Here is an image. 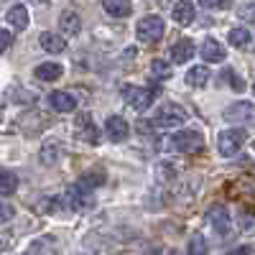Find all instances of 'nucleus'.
<instances>
[{
    "label": "nucleus",
    "mask_w": 255,
    "mask_h": 255,
    "mask_svg": "<svg viewBox=\"0 0 255 255\" xmlns=\"http://www.w3.org/2000/svg\"><path fill=\"white\" fill-rule=\"evenodd\" d=\"M186 255H207V240L204 235H191L189 238V245H186Z\"/></svg>",
    "instance_id": "obj_27"
},
{
    "label": "nucleus",
    "mask_w": 255,
    "mask_h": 255,
    "mask_svg": "<svg viewBox=\"0 0 255 255\" xmlns=\"http://www.w3.org/2000/svg\"><path fill=\"white\" fill-rule=\"evenodd\" d=\"M199 56L209 64H222L225 61V46L220 44L217 38H204V44L199 46Z\"/></svg>",
    "instance_id": "obj_12"
},
{
    "label": "nucleus",
    "mask_w": 255,
    "mask_h": 255,
    "mask_svg": "<svg viewBox=\"0 0 255 255\" xmlns=\"http://www.w3.org/2000/svg\"><path fill=\"white\" fill-rule=\"evenodd\" d=\"M59 28H61L64 36H77V33L82 31V18H79V13H77V10H64V13L59 15Z\"/></svg>",
    "instance_id": "obj_18"
},
{
    "label": "nucleus",
    "mask_w": 255,
    "mask_h": 255,
    "mask_svg": "<svg viewBox=\"0 0 255 255\" xmlns=\"http://www.w3.org/2000/svg\"><path fill=\"white\" fill-rule=\"evenodd\" d=\"M49 105L56 113H74L77 110V97L67 90H56L49 95Z\"/></svg>",
    "instance_id": "obj_13"
},
{
    "label": "nucleus",
    "mask_w": 255,
    "mask_h": 255,
    "mask_svg": "<svg viewBox=\"0 0 255 255\" xmlns=\"http://www.w3.org/2000/svg\"><path fill=\"white\" fill-rule=\"evenodd\" d=\"M227 255H255V250H253L250 245H240V248H235V250H230Z\"/></svg>",
    "instance_id": "obj_35"
},
{
    "label": "nucleus",
    "mask_w": 255,
    "mask_h": 255,
    "mask_svg": "<svg viewBox=\"0 0 255 255\" xmlns=\"http://www.w3.org/2000/svg\"><path fill=\"white\" fill-rule=\"evenodd\" d=\"M74 130H77V135H79L82 140H87V143H92V145L100 143V133H97V128H95L90 113H82V115L74 120Z\"/></svg>",
    "instance_id": "obj_10"
},
{
    "label": "nucleus",
    "mask_w": 255,
    "mask_h": 255,
    "mask_svg": "<svg viewBox=\"0 0 255 255\" xmlns=\"http://www.w3.org/2000/svg\"><path fill=\"white\" fill-rule=\"evenodd\" d=\"M245 140H248V130H245V128H227V130H222L217 135V151H220V156L230 158V156H235L240 148L245 145Z\"/></svg>",
    "instance_id": "obj_3"
},
{
    "label": "nucleus",
    "mask_w": 255,
    "mask_h": 255,
    "mask_svg": "<svg viewBox=\"0 0 255 255\" xmlns=\"http://www.w3.org/2000/svg\"><path fill=\"white\" fill-rule=\"evenodd\" d=\"M3 118H5V105L0 102V123H3Z\"/></svg>",
    "instance_id": "obj_37"
},
{
    "label": "nucleus",
    "mask_w": 255,
    "mask_h": 255,
    "mask_svg": "<svg viewBox=\"0 0 255 255\" xmlns=\"http://www.w3.org/2000/svg\"><path fill=\"white\" fill-rule=\"evenodd\" d=\"M31 248H33V253H41V255H56L54 238H41V240H36Z\"/></svg>",
    "instance_id": "obj_28"
},
{
    "label": "nucleus",
    "mask_w": 255,
    "mask_h": 255,
    "mask_svg": "<svg viewBox=\"0 0 255 255\" xmlns=\"http://www.w3.org/2000/svg\"><path fill=\"white\" fill-rule=\"evenodd\" d=\"M102 8L110 18H128L133 13V3L130 0H102Z\"/></svg>",
    "instance_id": "obj_20"
},
{
    "label": "nucleus",
    "mask_w": 255,
    "mask_h": 255,
    "mask_svg": "<svg viewBox=\"0 0 255 255\" xmlns=\"http://www.w3.org/2000/svg\"><path fill=\"white\" fill-rule=\"evenodd\" d=\"M189 120L186 110L176 102H163L161 108L153 113V125L158 128H168V130H174V128H181L184 123Z\"/></svg>",
    "instance_id": "obj_2"
},
{
    "label": "nucleus",
    "mask_w": 255,
    "mask_h": 255,
    "mask_svg": "<svg viewBox=\"0 0 255 255\" xmlns=\"http://www.w3.org/2000/svg\"><path fill=\"white\" fill-rule=\"evenodd\" d=\"M227 41H230V46H235V49H245V46L253 44V33H250V28L235 26V28H230Z\"/></svg>",
    "instance_id": "obj_22"
},
{
    "label": "nucleus",
    "mask_w": 255,
    "mask_h": 255,
    "mask_svg": "<svg viewBox=\"0 0 255 255\" xmlns=\"http://www.w3.org/2000/svg\"><path fill=\"white\" fill-rule=\"evenodd\" d=\"M156 176H158V181H174V179H176V166H174V163H168V161L158 163Z\"/></svg>",
    "instance_id": "obj_30"
},
{
    "label": "nucleus",
    "mask_w": 255,
    "mask_h": 255,
    "mask_svg": "<svg viewBox=\"0 0 255 255\" xmlns=\"http://www.w3.org/2000/svg\"><path fill=\"white\" fill-rule=\"evenodd\" d=\"M13 217H15V209L5 202H0V222H10Z\"/></svg>",
    "instance_id": "obj_33"
},
{
    "label": "nucleus",
    "mask_w": 255,
    "mask_h": 255,
    "mask_svg": "<svg viewBox=\"0 0 255 255\" xmlns=\"http://www.w3.org/2000/svg\"><path fill=\"white\" fill-rule=\"evenodd\" d=\"M209 67H202V64H199V67H191L189 72H186V84H189V87H207V84H209Z\"/></svg>",
    "instance_id": "obj_21"
},
{
    "label": "nucleus",
    "mask_w": 255,
    "mask_h": 255,
    "mask_svg": "<svg viewBox=\"0 0 255 255\" xmlns=\"http://www.w3.org/2000/svg\"><path fill=\"white\" fill-rule=\"evenodd\" d=\"M207 222L209 227L217 232V235H227L230 227H232V217H230V209L222 207V204H215V207H209L207 212Z\"/></svg>",
    "instance_id": "obj_8"
},
{
    "label": "nucleus",
    "mask_w": 255,
    "mask_h": 255,
    "mask_svg": "<svg viewBox=\"0 0 255 255\" xmlns=\"http://www.w3.org/2000/svg\"><path fill=\"white\" fill-rule=\"evenodd\" d=\"M151 74H153L156 79L166 82V79H171V77H174V69H171V64H168V61H163V59H153V61H151Z\"/></svg>",
    "instance_id": "obj_25"
},
{
    "label": "nucleus",
    "mask_w": 255,
    "mask_h": 255,
    "mask_svg": "<svg viewBox=\"0 0 255 255\" xmlns=\"http://www.w3.org/2000/svg\"><path fill=\"white\" fill-rule=\"evenodd\" d=\"M197 3L207 10H217V8H227L230 5V0H197Z\"/></svg>",
    "instance_id": "obj_32"
},
{
    "label": "nucleus",
    "mask_w": 255,
    "mask_h": 255,
    "mask_svg": "<svg viewBox=\"0 0 255 255\" xmlns=\"http://www.w3.org/2000/svg\"><path fill=\"white\" fill-rule=\"evenodd\" d=\"M163 33H166V23L158 15H145L135 26V36H138L140 44H156V41L163 38Z\"/></svg>",
    "instance_id": "obj_4"
},
{
    "label": "nucleus",
    "mask_w": 255,
    "mask_h": 255,
    "mask_svg": "<svg viewBox=\"0 0 255 255\" xmlns=\"http://www.w3.org/2000/svg\"><path fill=\"white\" fill-rule=\"evenodd\" d=\"M171 18H174V23H179V26L194 23V18H197L194 3H189V0H179V3L171 8Z\"/></svg>",
    "instance_id": "obj_15"
},
{
    "label": "nucleus",
    "mask_w": 255,
    "mask_h": 255,
    "mask_svg": "<svg viewBox=\"0 0 255 255\" xmlns=\"http://www.w3.org/2000/svg\"><path fill=\"white\" fill-rule=\"evenodd\" d=\"M79 184H84L87 189H95V186L105 184V174H102V171H87V174H82Z\"/></svg>",
    "instance_id": "obj_29"
},
{
    "label": "nucleus",
    "mask_w": 255,
    "mask_h": 255,
    "mask_svg": "<svg viewBox=\"0 0 255 255\" xmlns=\"http://www.w3.org/2000/svg\"><path fill=\"white\" fill-rule=\"evenodd\" d=\"M166 145L171 148V151H176V153L191 156V153H199L202 148H204V138H202L199 130H191V128H186V130L174 133L171 138H168Z\"/></svg>",
    "instance_id": "obj_1"
},
{
    "label": "nucleus",
    "mask_w": 255,
    "mask_h": 255,
    "mask_svg": "<svg viewBox=\"0 0 255 255\" xmlns=\"http://www.w3.org/2000/svg\"><path fill=\"white\" fill-rule=\"evenodd\" d=\"M61 156H64V143L56 140V138H49L38 151V161L44 166H56L61 161Z\"/></svg>",
    "instance_id": "obj_11"
},
{
    "label": "nucleus",
    "mask_w": 255,
    "mask_h": 255,
    "mask_svg": "<svg viewBox=\"0 0 255 255\" xmlns=\"http://www.w3.org/2000/svg\"><path fill=\"white\" fill-rule=\"evenodd\" d=\"M194 54H197V46H194L191 38H181V41H176V44L171 46V61L174 64H186Z\"/></svg>",
    "instance_id": "obj_17"
},
{
    "label": "nucleus",
    "mask_w": 255,
    "mask_h": 255,
    "mask_svg": "<svg viewBox=\"0 0 255 255\" xmlns=\"http://www.w3.org/2000/svg\"><path fill=\"white\" fill-rule=\"evenodd\" d=\"M253 90H255V87H253Z\"/></svg>",
    "instance_id": "obj_40"
},
{
    "label": "nucleus",
    "mask_w": 255,
    "mask_h": 255,
    "mask_svg": "<svg viewBox=\"0 0 255 255\" xmlns=\"http://www.w3.org/2000/svg\"><path fill=\"white\" fill-rule=\"evenodd\" d=\"M28 3H36V5H49V0H28Z\"/></svg>",
    "instance_id": "obj_36"
},
{
    "label": "nucleus",
    "mask_w": 255,
    "mask_h": 255,
    "mask_svg": "<svg viewBox=\"0 0 255 255\" xmlns=\"http://www.w3.org/2000/svg\"><path fill=\"white\" fill-rule=\"evenodd\" d=\"M168 255H176V253H174V250H171V253H168Z\"/></svg>",
    "instance_id": "obj_39"
},
{
    "label": "nucleus",
    "mask_w": 255,
    "mask_h": 255,
    "mask_svg": "<svg viewBox=\"0 0 255 255\" xmlns=\"http://www.w3.org/2000/svg\"><path fill=\"white\" fill-rule=\"evenodd\" d=\"M145 255H161V248H153L151 253H145Z\"/></svg>",
    "instance_id": "obj_38"
},
{
    "label": "nucleus",
    "mask_w": 255,
    "mask_h": 255,
    "mask_svg": "<svg viewBox=\"0 0 255 255\" xmlns=\"http://www.w3.org/2000/svg\"><path fill=\"white\" fill-rule=\"evenodd\" d=\"M64 207H67V202H64L61 197H44L38 202V212H46V215H54V212H61Z\"/></svg>",
    "instance_id": "obj_26"
},
{
    "label": "nucleus",
    "mask_w": 255,
    "mask_h": 255,
    "mask_svg": "<svg viewBox=\"0 0 255 255\" xmlns=\"http://www.w3.org/2000/svg\"><path fill=\"white\" fill-rule=\"evenodd\" d=\"M18 189V176L13 171H0V197H10Z\"/></svg>",
    "instance_id": "obj_24"
},
{
    "label": "nucleus",
    "mask_w": 255,
    "mask_h": 255,
    "mask_svg": "<svg viewBox=\"0 0 255 255\" xmlns=\"http://www.w3.org/2000/svg\"><path fill=\"white\" fill-rule=\"evenodd\" d=\"M61 74H64V67L56 64V61H44V64H38V67L33 69V77L38 82H56Z\"/></svg>",
    "instance_id": "obj_19"
},
{
    "label": "nucleus",
    "mask_w": 255,
    "mask_h": 255,
    "mask_svg": "<svg viewBox=\"0 0 255 255\" xmlns=\"http://www.w3.org/2000/svg\"><path fill=\"white\" fill-rule=\"evenodd\" d=\"M64 202H67V207H72L74 212H84V209H92L95 207V197H92V189H87L84 184H72L67 186V191H64Z\"/></svg>",
    "instance_id": "obj_5"
},
{
    "label": "nucleus",
    "mask_w": 255,
    "mask_h": 255,
    "mask_svg": "<svg viewBox=\"0 0 255 255\" xmlns=\"http://www.w3.org/2000/svg\"><path fill=\"white\" fill-rule=\"evenodd\" d=\"M105 135H108L113 143H123L128 135H130V125H128L125 118L120 115H110L105 120Z\"/></svg>",
    "instance_id": "obj_9"
},
{
    "label": "nucleus",
    "mask_w": 255,
    "mask_h": 255,
    "mask_svg": "<svg viewBox=\"0 0 255 255\" xmlns=\"http://www.w3.org/2000/svg\"><path fill=\"white\" fill-rule=\"evenodd\" d=\"M153 97H156V92L148 90V87H135V84H125L123 87V100L138 113H145L148 108H151Z\"/></svg>",
    "instance_id": "obj_7"
},
{
    "label": "nucleus",
    "mask_w": 255,
    "mask_h": 255,
    "mask_svg": "<svg viewBox=\"0 0 255 255\" xmlns=\"http://www.w3.org/2000/svg\"><path fill=\"white\" fill-rule=\"evenodd\" d=\"M10 44H13V33L5 31V28H0V54H3L5 49H10Z\"/></svg>",
    "instance_id": "obj_34"
},
{
    "label": "nucleus",
    "mask_w": 255,
    "mask_h": 255,
    "mask_svg": "<svg viewBox=\"0 0 255 255\" xmlns=\"http://www.w3.org/2000/svg\"><path fill=\"white\" fill-rule=\"evenodd\" d=\"M5 20L15 28V31H26L28 28V23H31V18H28V8L26 5H10L8 8V13H5Z\"/></svg>",
    "instance_id": "obj_16"
},
{
    "label": "nucleus",
    "mask_w": 255,
    "mask_h": 255,
    "mask_svg": "<svg viewBox=\"0 0 255 255\" xmlns=\"http://www.w3.org/2000/svg\"><path fill=\"white\" fill-rule=\"evenodd\" d=\"M222 118L227 123H238V125H253L255 123V102L250 100H238L227 105V108L222 110Z\"/></svg>",
    "instance_id": "obj_6"
},
{
    "label": "nucleus",
    "mask_w": 255,
    "mask_h": 255,
    "mask_svg": "<svg viewBox=\"0 0 255 255\" xmlns=\"http://www.w3.org/2000/svg\"><path fill=\"white\" fill-rule=\"evenodd\" d=\"M222 77H225V82H227V84L232 82V87H235L238 92H243V90H245V82H243V79H238L235 69H225V72H222Z\"/></svg>",
    "instance_id": "obj_31"
},
{
    "label": "nucleus",
    "mask_w": 255,
    "mask_h": 255,
    "mask_svg": "<svg viewBox=\"0 0 255 255\" xmlns=\"http://www.w3.org/2000/svg\"><path fill=\"white\" fill-rule=\"evenodd\" d=\"M38 44L44 51L49 54H61V51H67V38H64L61 33H54V31H44L38 36Z\"/></svg>",
    "instance_id": "obj_14"
},
{
    "label": "nucleus",
    "mask_w": 255,
    "mask_h": 255,
    "mask_svg": "<svg viewBox=\"0 0 255 255\" xmlns=\"http://www.w3.org/2000/svg\"><path fill=\"white\" fill-rule=\"evenodd\" d=\"M8 97H10V102H15V105H33V102H36V95H33L31 90H26V87H18V84L8 87Z\"/></svg>",
    "instance_id": "obj_23"
}]
</instances>
